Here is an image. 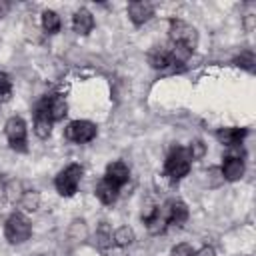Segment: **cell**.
I'll return each instance as SVG.
<instances>
[{
	"instance_id": "obj_1",
	"label": "cell",
	"mask_w": 256,
	"mask_h": 256,
	"mask_svg": "<svg viewBox=\"0 0 256 256\" xmlns=\"http://www.w3.org/2000/svg\"><path fill=\"white\" fill-rule=\"evenodd\" d=\"M190 164H192V158H190L188 148L176 146L164 162V172L170 180H180L190 172Z\"/></svg>"
},
{
	"instance_id": "obj_2",
	"label": "cell",
	"mask_w": 256,
	"mask_h": 256,
	"mask_svg": "<svg viewBox=\"0 0 256 256\" xmlns=\"http://www.w3.org/2000/svg\"><path fill=\"white\" fill-rule=\"evenodd\" d=\"M32 234V224L22 212H14L8 216L4 224V236L10 244H22L30 238Z\"/></svg>"
},
{
	"instance_id": "obj_3",
	"label": "cell",
	"mask_w": 256,
	"mask_h": 256,
	"mask_svg": "<svg viewBox=\"0 0 256 256\" xmlns=\"http://www.w3.org/2000/svg\"><path fill=\"white\" fill-rule=\"evenodd\" d=\"M80 180H82V166L80 164H68L64 170L58 172V176L54 180V186H56L60 196L70 198V196L76 194V190L80 186Z\"/></svg>"
},
{
	"instance_id": "obj_4",
	"label": "cell",
	"mask_w": 256,
	"mask_h": 256,
	"mask_svg": "<svg viewBox=\"0 0 256 256\" xmlns=\"http://www.w3.org/2000/svg\"><path fill=\"white\" fill-rule=\"evenodd\" d=\"M168 36H170V44H182L186 48H190L194 52L196 44H198V32L192 24L184 22V20H170L168 26Z\"/></svg>"
},
{
	"instance_id": "obj_5",
	"label": "cell",
	"mask_w": 256,
	"mask_h": 256,
	"mask_svg": "<svg viewBox=\"0 0 256 256\" xmlns=\"http://www.w3.org/2000/svg\"><path fill=\"white\" fill-rule=\"evenodd\" d=\"M4 132L12 150L26 152V122L20 116H10L4 124Z\"/></svg>"
},
{
	"instance_id": "obj_6",
	"label": "cell",
	"mask_w": 256,
	"mask_h": 256,
	"mask_svg": "<svg viewBox=\"0 0 256 256\" xmlns=\"http://www.w3.org/2000/svg\"><path fill=\"white\" fill-rule=\"evenodd\" d=\"M96 124L90 120H74L66 126V138L76 142V144H86L96 138Z\"/></svg>"
},
{
	"instance_id": "obj_7",
	"label": "cell",
	"mask_w": 256,
	"mask_h": 256,
	"mask_svg": "<svg viewBox=\"0 0 256 256\" xmlns=\"http://www.w3.org/2000/svg\"><path fill=\"white\" fill-rule=\"evenodd\" d=\"M38 106L48 114V118H50L52 122H58V120H62V118L68 114V104H66L64 96H60V94L44 96V98L38 102Z\"/></svg>"
},
{
	"instance_id": "obj_8",
	"label": "cell",
	"mask_w": 256,
	"mask_h": 256,
	"mask_svg": "<svg viewBox=\"0 0 256 256\" xmlns=\"http://www.w3.org/2000/svg\"><path fill=\"white\" fill-rule=\"evenodd\" d=\"M162 212H164V216H166V220H168V226L170 224H174V226H182L186 220H188V206L180 200V198H170V200H166L164 202V206H162Z\"/></svg>"
},
{
	"instance_id": "obj_9",
	"label": "cell",
	"mask_w": 256,
	"mask_h": 256,
	"mask_svg": "<svg viewBox=\"0 0 256 256\" xmlns=\"http://www.w3.org/2000/svg\"><path fill=\"white\" fill-rule=\"evenodd\" d=\"M152 16H154V6L150 2H146V0H134V2L128 4V18L132 20V24L142 26Z\"/></svg>"
},
{
	"instance_id": "obj_10",
	"label": "cell",
	"mask_w": 256,
	"mask_h": 256,
	"mask_svg": "<svg viewBox=\"0 0 256 256\" xmlns=\"http://www.w3.org/2000/svg\"><path fill=\"white\" fill-rule=\"evenodd\" d=\"M104 178H106L108 182H112L114 186L122 188V186L128 182V178H130V170H128V166H126L122 160H114V162H110V164L106 166Z\"/></svg>"
},
{
	"instance_id": "obj_11",
	"label": "cell",
	"mask_w": 256,
	"mask_h": 256,
	"mask_svg": "<svg viewBox=\"0 0 256 256\" xmlns=\"http://www.w3.org/2000/svg\"><path fill=\"white\" fill-rule=\"evenodd\" d=\"M244 170H246V166H244V158H232V156H226V158H224V164H222V168H220V174H222L224 180H228V182H236V180H240V178L244 176Z\"/></svg>"
},
{
	"instance_id": "obj_12",
	"label": "cell",
	"mask_w": 256,
	"mask_h": 256,
	"mask_svg": "<svg viewBox=\"0 0 256 256\" xmlns=\"http://www.w3.org/2000/svg\"><path fill=\"white\" fill-rule=\"evenodd\" d=\"M248 134L246 128H238V126H226V128H218L216 130V140L224 146H236V144H242L244 136Z\"/></svg>"
},
{
	"instance_id": "obj_13",
	"label": "cell",
	"mask_w": 256,
	"mask_h": 256,
	"mask_svg": "<svg viewBox=\"0 0 256 256\" xmlns=\"http://www.w3.org/2000/svg\"><path fill=\"white\" fill-rule=\"evenodd\" d=\"M144 224H146V230L150 234H162L168 228V220H166L162 208H158V206L150 208V212L144 214Z\"/></svg>"
},
{
	"instance_id": "obj_14",
	"label": "cell",
	"mask_w": 256,
	"mask_h": 256,
	"mask_svg": "<svg viewBox=\"0 0 256 256\" xmlns=\"http://www.w3.org/2000/svg\"><path fill=\"white\" fill-rule=\"evenodd\" d=\"M92 28H94V16H92V12L88 8L76 10L74 16H72V30L76 34H80V36H86V34L92 32Z\"/></svg>"
},
{
	"instance_id": "obj_15",
	"label": "cell",
	"mask_w": 256,
	"mask_h": 256,
	"mask_svg": "<svg viewBox=\"0 0 256 256\" xmlns=\"http://www.w3.org/2000/svg\"><path fill=\"white\" fill-rule=\"evenodd\" d=\"M96 198L102 202V204H106V206H110V204H114L116 200H118V194H120V188L118 186H114L112 182H108L106 178H102L98 184H96Z\"/></svg>"
},
{
	"instance_id": "obj_16",
	"label": "cell",
	"mask_w": 256,
	"mask_h": 256,
	"mask_svg": "<svg viewBox=\"0 0 256 256\" xmlns=\"http://www.w3.org/2000/svg\"><path fill=\"white\" fill-rule=\"evenodd\" d=\"M52 120L48 118V114L36 104V110H34V134L38 136V138H48L50 136V132H52Z\"/></svg>"
},
{
	"instance_id": "obj_17",
	"label": "cell",
	"mask_w": 256,
	"mask_h": 256,
	"mask_svg": "<svg viewBox=\"0 0 256 256\" xmlns=\"http://www.w3.org/2000/svg\"><path fill=\"white\" fill-rule=\"evenodd\" d=\"M148 64L154 70H164V68L172 66V58H170L168 48H152L148 52Z\"/></svg>"
},
{
	"instance_id": "obj_18",
	"label": "cell",
	"mask_w": 256,
	"mask_h": 256,
	"mask_svg": "<svg viewBox=\"0 0 256 256\" xmlns=\"http://www.w3.org/2000/svg\"><path fill=\"white\" fill-rule=\"evenodd\" d=\"M132 242H134V230H132L130 226H120V228L114 230V234H112V244L124 248V246H130Z\"/></svg>"
},
{
	"instance_id": "obj_19",
	"label": "cell",
	"mask_w": 256,
	"mask_h": 256,
	"mask_svg": "<svg viewBox=\"0 0 256 256\" xmlns=\"http://www.w3.org/2000/svg\"><path fill=\"white\" fill-rule=\"evenodd\" d=\"M62 22H60V16L54 12V10H44L42 12V28L48 32V34H56L60 30Z\"/></svg>"
},
{
	"instance_id": "obj_20",
	"label": "cell",
	"mask_w": 256,
	"mask_h": 256,
	"mask_svg": "<svg viewBox=\"0 0 256 256\" xmlns=\"http://www.w3.org/2000/svg\"><path fill=\"white\" fill-rule=\"evenodd\" d=\"M38 204H40V196H38V192H34V190H26V192L22 194V198L18 200V206H20L22 210H26V212H34V210L38 208Z\"/></svg>"
},
{
	"instance_id": "obj_21",
	"label": "cell",
	"mask_w": 256,
	"mask_h": 256,
	"mask_svg": "<svg viewBox=\"0 0 256 256\" xmlns=\"http://www.w3.org/2000/svg\"><path fill=\"white\" fill-rule=\"evenodd\" d=\"M96 244H98L102 250H106V248L112 246V230H110V226H108L106 222H102V224L98 226V230H96Z\"/></svg>"
},
{
	"instance_id": "obj_22",
	"label": "cell",
	"mask_w": 256,
	"mask_h": 256,
	"mask_svg": "<svg viewBox=\"0 0 256 256\" xmlns=\"http://www.w3.org/2000/svg\"><path fill=\"white\" fill-rule=\"evenodd\" d=\"M12 96V80L6 72H0V102H8Z\"/></svg>"
},
{
	"instance_id": "obj_23",
	"label": "cell",
	"mask_w": 256,
	"mask_h": 256,
	"mask_svg": "<svg viewBox=\"0 0 256 256\" xmlns=\"http://www.w3.org/2000/svg\"><path fill=\"white\" fill-rule=\"evenodd\" d=\"M4 190H6V196H8L10 202H18L22 198V194L26 192V190H20V182L18 180H12Z\"/></svg>"
},
{
	"instance_id": "obj_24",
	"label": "cell",
	"mask_w": 256,
	"mask_h": 256,
	"mask_svg": "<svg viewBox=\"0 0 256 256\" xmlns=\"http://www.w3.org/2000/svg\"><path fill=\"white\" fill-rule=\"evenodd\" d=\"M240 68H246V70H252L254 68V54L250 52V50H246V52H242L236 60H234Z\"/></svg>"
},
{
	"instance_id": "obj_25",
	"label": "cell",
	"mask_w": 256,
	"mask_h": 256,
	"mask_svg": "<svg viewBox=\"0 0 256 256\" xmlns=\"http://www.w3.org/2000/svg\"><path fill=\"white\" fill-rule=\"evenodd\" d=\"M194 254H196V250H194L190 244H186V242L176 244V246L170 250V256H194Z\"/></svg>"
},
{
	"instance_id": "obj_26",
	"label": "cell",
	"mask_w": 256,
	"mask_h": 256,
	"mask_svg": "<svg viewBox=\"0 0 256 256\" xmlns=\"http://www.w3.org/2000/svg\"><path fill=\"white\" fill-rule=\"evenodd\" d=\"M188 152H190V158H192V160H198V158H202V156H204L206 146H204V142H202V140H194V142L190 144Z\"/></svg>"
},
{
	"instance_id": "obj_27",
	"label": "cell",
	"mask_w": 256,
	"mask_h": 256,
	"mask_svg": "<svg viewBox=\"0 0 256 256\" xmlns=\"http://www.w3.org/2000/svg\"><path fill=\"white\" fill-rule=\"evenodd\" d=\"M194 256H216V252H214V248H212V246H204V248H200Z\"/></svg>"
},
{
	"instance_id": "obj_28",
	"label": "cell",
	"mask_w": 256,
	"mask_h": 256,
	"mask_svg": "<svg viewBox=\"0 0 256 256\" xmlns=\"http://www.w3.org/2000/svg\"><path fill=\"white\" fill-rule=\"evenodd\" d=\"M8 10H10V4L6 0H0V18H4L8 14Z\"/></svg>"
}]
</instances>
